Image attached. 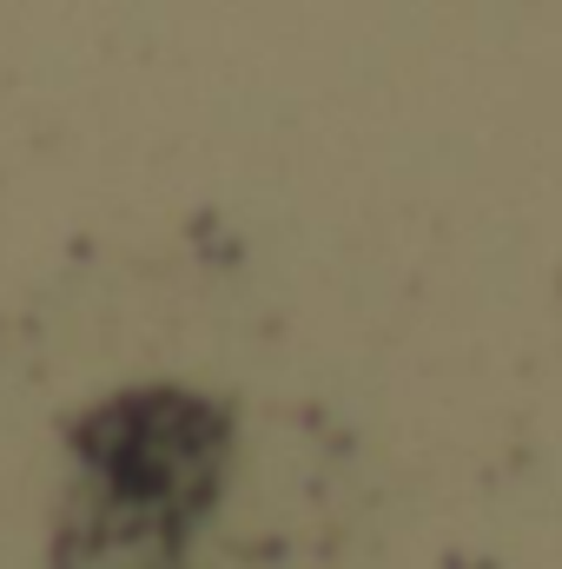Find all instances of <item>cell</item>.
<instances>
[{"instance_id":"cell-1","label":"cell","mask_w":562,"mask_h":569,"mask_svg":"<svg viewBox=\"0 0 562 569\" xmlns=\"http://www.w3.org/2000/svg\"><path fill=\"white\" fill-rule=\"evenodd\" d=\"M232 463V411L199 391H127L73 437L60 569H185Z\"/></svg>"}]
</instances>
